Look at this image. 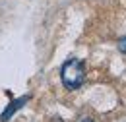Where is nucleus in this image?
Segmentation results:
<instances>
[{
  "mask_svg": "<svg viewBox=\"0 0 126 122\" xmlns=\"http://www.w3.org/2000/svg\"><path fill=\"white\" fill-rule=\"evenodd\" d=\"M60 77H62V83L66 89H78L79 85H83V81H85L83 62L78 60V58L66 60L62 66V72H60Z\"/></svg>",
  "mask_w": 126,
  "mask_h": 122,
  "instance_id": "obj_1",
  "label": "nucleus"
},
{
  "mask_svg": "<svg viewBox=\"0 0 126 122\" xmlns=\"http://www.w3.org/2000/svg\"><path fill=\"white\" fill-rule=\"evenodd\" d=\"M27 101H29V95H25V97H19V99H16V101H12V103H10V107H8L6 110H4V112H2V116H0V122H8V118H10V116L16 112L17 108L23 107Z\"/></svg>",
  "mask_w": 126,
  "mask_h": 122,
  "instance_id": "obj_2",
  "label": "nucleus"
},
{
  "mask_svg": "<svg viewBox=\"0 0 126 122\" xmlns=\"http://www.w3.org/2000/svg\"><path fill=\"white\" fill-rule=\"evenodd\" d=\"M118 50L126 54V37H120V39H118Z\"/></svg>",
  "mask_w": 126,
  "mask_h": 122,
  "instance_id": "obj_3",
  "label": "nucleus"
},
{
  "mask_svg": "<svg viewBox=\"0 0 126 122\" xmlns=\"http://www.w3.org/2000/svg\"><path fill=\"white\" fill-rule=\"evenodd\" d=\"M79 122H93V118H89V116H85V118H81Z\"/></svg>",
  "mask_w": 126,
  "mask_h": 122,
  "instance_id": "obj_4",
  "label": "nucleus"
}]
</instances>
